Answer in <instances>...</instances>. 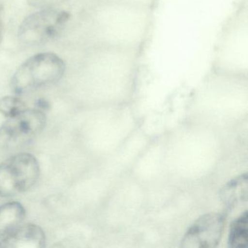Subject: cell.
<instances>
[{"mask_svg":"<svg viewBox=\"0 0 248 248\" xmlns=\"http://www.w3.org/2000/svg\"><path fill=\"white\" fill-rule=\"evenodd\" d=\"M69 18V13L64 11L40 10L23 21L18 29V38L28 47L43 46L60 34Z\"/></svg>","mask_w":248,"mask_h":248,"instance_id":"4","label":"cell"},{"mask_svg":"<svg viewBox=\"0 0 248 248\" xmlns=\"http://www.w3.org/2000/svg\"><path fill=\"white\" fill-rule=\"evenodd\" d=\"M68 0H27L29 5L40 10L51 9L55 8L62 4L64 3Z\"/></svg>","mask_w":248,"mask_h":248,"instance_id":"12","label":"cell"},{"mask_svg":"<svg viewBox=\"0 0 248 248\" xmlns=\"http://www.w3.org/2000/svg\"><path fill=\"white\" fill-rule=\"evenodd\" d=\"M0 14H1V11H0ZM1 30H2V23H1V18H0V37H1Z\"/></svg>","mask_w":248,"mask_h":248,"instance_id":"15","label":"cell"},{"mask_svg":"<svg viewBox=\"0 0 248 248\" xmlns=\"http://www.w3.org/2000/svg\"><path fill=\"white\" fill-rule=\"evenodd\" d=\"M46 242V234L41 227L33 223H21L0 239V248H43Z\"/></svg>","mask_w":248,"mask_h":248,"instance_id":"7","label":"cell"},{"mask_svg":"<svg viewBox=\"0 0 248 248\" xmlns=\"http://www.w3.org/2000/svg\"><path fill=\"white\" fill-rule=\"evenodd\" d=\"M65 63L54 53H43L26 61L13 77L14 93L21 95L59 82L64 75Z\"/></svg>","mask_w":248,"mask_h":248,"instance_id":"1","label":"cell"},{"mask_svg":"<svg viewBox=\"0 0 248 248\" xmlns=\"http://www.w3.org/2000/svg\"><path fill=\"white\" fill-rule=\"evenodd\" d=\"M115 1L143 7H147L148 5L152 2V0H115Z\"/></svg>","mask_w":248,"mask_h":248,"instance_id":"13","label":"cell"},{"mask_svg":"<svg viewBox=\"0 0 248 248\" xmlns=\"http://www.w3.org/2000/svg\"><path fill=\"white\" fill-rule=\"evenodd\" d=\"M248 175L244 174L228 183L220 192L222 202L229 209L246 204L248 202Z\"/></svg>","mask_w":248,"mask_h":248,"instance_id":"8","label":"cell"},{"mask_svg":"<svg viewBox=\"0 0 248 248\" xmlns=\"http://www.w3.org/2000/svg\"><path fill=\"white\" fill-rule=\"evenodd\" d=\"M229 246L232 248H248V213L244 212L231 225Z\"/></svg>","mask_w":248,"mask_h":248,"instance_id":"10","label":"cell"},{"mask_svg":"<svg viewBox=\"0 0 248 248\" xmlns=\"http://www.w3.org/2000/svg\"><path fill=\"white\" fill-rule=\"evenodd\" d=\"M224 215L207 213L199 217L187 230L181 241L186 248H216L221 239L225 226Z\"/></svg>","mask_w":248,"mask_h":248,"instance_id":"6","label":"cell"},{"mask_svg":"<svg viewBox=\"0 0 248 248\" xmlns=\"http://www.w3.org/2000/svg\"><path fill=\"white\" fill-rule=\"evenodd\" d=\"M44 111L26 108L10 117L0 127V151L9 152L25 146L37 137L46 125Z\"/></svg>","mask_w":248,"mask_h":248,"instance_id":"5","label":"cell"},{"mask_svg":"<svg viewBox=\"0 0 248 248\" xmlns=\"http://www.w3.org/2000/svg\"><path fill=\"white\" fill-rule=\"evenodd\" d=\"M37 158L18 153L0 164V197H14L31 189L40 176Z\"/></svg>","mask_w":248,"mask_h":248,"instance_id":"3","label":"cell"},{"mask_svg":"<svg viewBox=\"0 0 248 248\" xmlns=\"http://www.w3.org/2000/svg\"><path fill=\"white\" fill-rule=\"evenodd\" d=\"M248 11L241 8L230 20L217 47L216 68H248Z\"/></svg>","mask_w":248,"mask_h":248,"instance_id":"2","label":"cell"},{"mask_svg":"<svg viewBox=\"0 0 248 248\" xmlns=\"http://www.w3.org/2000/svg\"><path fill=\"white\" fill-rule=\"evenodd\" d=\"M27 108L22 100L16 96H5L0 99V113L10 118Z\"/></svg>","mask_w":248,"mask_h":248,"instance_id":"11","label":"cell"},{"mask_svg":"<svg viewBox=\"0 0 248 248\" xmlns=\"http://www.w3.org/2000/svg\"><path fill=\"white\" fill-rule=\"evenodd\" d=\"M37 104L39 109L42 110V111H43L44 109H47L49 107L48 102L44 99L39 100V101H37Z\"/></svg>","mask_w":248,"mask_h":248,"instance_id":"14","label":"cell"},{"mask_svg":"<svg viewBox=\"0 0 248 248\" xmlns=\"http://www.w3.org/2000/svg\"><path fill=\"white\" fill-rule=\"evenodd\" d=\"M26 210L21 203L11 202L0 205V239L23 223Z\"/></svg>","mask_w":248,"mask_h":248,"instance_id":"9","label":"cell"}]
</instances>
